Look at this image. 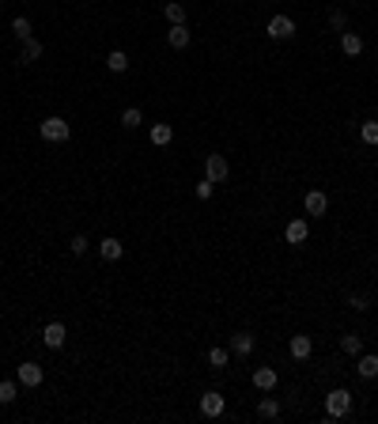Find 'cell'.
I'll list each match as a JSON object with an SVG mask.
<instances>
[{
	"mask_svg": "<svg viewBox=\"0 0 378 424\" xmlns=\"http://www.w3.org/2000/svg\"><path fill=\"white\" fill-rule=\"evenodd\" d=\"M99 258H102V261H110V266H114V261H122V258H125V243H122L117 235L99 239Z\"/></svg>",
	"mask_w": 378,
	"mask_h": 424,
	"instance_id": "17",
	"label": "cell"
},
{
	"mask_svg": "<svg viewBox=\"0 0 378 424\" xmlns=\"http://www.w3.org/2000/svg\"><path fill=\"white\" fill-rule=\"evenodd\" d=\"M197 413L205 421H220L223 413H227V398H223V390L220 387H205L197 394Z\"/></svg>",
	"mask_w": 378,
	"mask_h": 424,
	"instance_id": "3",
	"label": "cell"
},
{
	"mask_svg": "<svg viewBox=\"0 0 378 424\" xmlns=\"http://www.w3.org/2000/svg\"><path fill=\"white\" fill-rule=\"evenodd\" d=\"M329 27L341 35V30H348V12L344 8H329Z\"/></svg>",
	"mask_w": 378,
	"mask_h": 424,
	"instance_id": "31",
	"label": "cell"
},
{
	"mask_svg": "<svg viewBox=\"0 0 378 424\" xmlns=\"http://www.w3.org/2000/svg\"><path fill=\"white\" fill-rule=\"evenodd\" d=\"M284 243L295 246V250L310 243V220H307V216H292V220L284 223Z\"/></svg>",
	"mask_w": 378,
	"mask_h": 424,
	"instance_id": "8",
	"label": "cell"
},
{
	"mask_svg": "<svg viewBox=\"0 0 378 424\" xmlns=\"http://www.w3.org/2000/svg\"><path fill=\"white\" fill-rule=\"evenodd\" d=\"M87 250H91V239H87L84 231H76V235L68 239V254H72V258H84Z\"/></svg>",
	"mask_w": 378,
	"mask_h": 424,
	"instance_id": "28",
	"label": "cell"
},
{
	"mask_svg": "<svg viewBox=\"0 0 378 424\" xmlns=\"http://www.w3.org/2000/svg\"><path fill=\"white\" fill-rule=\"evenodd\" d=\"M42 57H46L42 38H27V42H19V53H15V65H19V68H30V65H38Z\"/></svg>",
	"mask_w": 378,
	"mask_h": 424,
	"instance_id": "10",
	"label": "cell"
},
{
	"mask_svg": "<svg viewBox=\"0 0 378 424\" xmlns=\"http://www.w3.org/2000/svg\"><path fill=\"white\" fill-rule=\"evenodd\" d=\"M295 35H299V27H295V19L287 12H276L265 23V38H269V42H292Z\"/></svg>",
	"mask_w": 378,
	"mask_h": 424,
	"instance_id": "4",
	"label": "cell"
},
{
	"mask_svg": "<svg viewBox=\"0 0 378 424\" xmlns=\"http://www.w3.org/2000/svg\"><path fill=\"white\" fill-rule=\"evenodd\" d=\"M0 4H4V0H0Z\"/></svg>",
	"mask_w": 378,
	"mask_h": 424,
	"instance_id": "32",
	"label": "cell"
},
{
	"mask_svg": "<svg viewBox=\"0 0 378 424\" xmlns=\"http://www.w3.org/2000/svg\"><path fill=\"white\" fill-rule=\"evenodd\" d=\"M341 353L344 356H359V353H363V333H341Z\"/></svg>",
	"mask_w": 378,
	"mask_h": 424,
	"instance_id": "25",
	"label": "cell"
},
{
	"mask_svg": "<svg viewBox=\"0 0 378 424\" xmlns=\"http://www.w3.org/2000/svg\"><path fill=\"white\" fill-rule=\"evenodd\" d=\"M38 338H42V345L50 349V353H61V349L68 345V322H64V318H50V322L38 330Z\"/></svg>",
	"mask_w": 378,
	"mask_h": 424,
	"instance_id": "5",
	"label": "cell"
},
{
	"mask_svg": "<svg viewBox=\"0 0 378 424\" xmlns=\"http://www.w3.org/2000/svg\"><path fill=\"white\" fill-rule=\"evenodd\" d=\"M344 307H348V311H356V315H371L375 299H371L367 292H359V288H352V292L344 295Z\"/></svg>",
	"mask_w": 378,
	"mask_h": 424,
	"instance_id": "20",
	"label": "cell"
},
{
	"mask_svg": "<svg viewBox=\"0 0 378 424\" xmlns=\"http://www.w3.org/2000/svg\"><path fill=\"white\" fill-rule=\"evenodd\" d=\"M356 375H359L363 382L378 379V353H359V356H356Z\"/></svg>",
	"mask_w": 378,
	"mask_h": 424,
	"instance_id": "21",
	"label": "cell"
},
{
	"mask_svg": "<svg viewBox=\"0 0 378 424\" xmlns=\"http://www.w3.org/2000/svg\"><path fill=\"white\" fill-rule=\"evenodd\" d=\"M205 364L212 367L216 375H223L231 367V349L227 345H208V353H205Z\"/></svg>",
	"mask_w": 378,
	"mask_h": 424,
	"instance_id": "16",
	"label": "cell"
},
{
	"mask_svg": "<svg viewBox=\"0 0 378 424\" xmlns=\"http://www.w3.org/2000/svg\"><path fill=\"white\" fill-rule=\"evenodd\" d=\"M148 144H151V148H171V144H174V125L171 122H151Z\"/></svg>",
	"mask_w": 378,
	"mask_h": 424,
	"instance_id": "15",
	"label": "cell"
},
{
	"mask_svg": "<svg viewBox=\"0 0 378 424\" xmlns=\"http://www.w3.org/2000/svg\"><path fill=\"white\" fill-rule=\"evenodd\" d=\"M359 140H363L367 148H378V118H367V122H359Z\"/></svg>",
	"mask_w": 378,
	"mask_h": 424,
	"instance_id": "26",
	"label": "cell"
},
{
	"mask_svg": "<svg viewBox=\"0 0 378 424\" xmlns=\"http://www.w3.org/2000/svg\"><path fill=\"white\" fill-rule=\"evenodd\" d=\"M287 356H292L295 364H307V360L314 356V338H310V333H292V338H287Z\"/></svg>",
	"mask_w": 378,
	"mask_h": 424,
	"instance_id": "11",
	"label": "cell"
},
{
	"mask_svg": "<svg viewBox=\"0 0 378 424\" xmlns=\"http://www.w3.org/2000/svg\"><path fill=\"white\" fill-rule=\"evenodd\" d=\"M167 46H171V50H189V46H193V30H189V23H178V27L167 30Z\"/></svg>",
	"mask_w": 378,
	"mask_h": 424,
	"instance_id": "19",
	"label": "cell"
},
{
	"mask_svg": "<svg viewBox=\"0 0 378 424\" xmlns=\"http://www.w3.org/2000/svg\"><path fill=\"white\" fill-rule=\"evenodd\" d=\"M193 197H197V201H212V197H216V182H208V178L193 182Z\"/></svg>",
	"mask_w": 378,
	"mask_h": 424,
	"instance_id": "30",
	"label": "cell"
},
{
	"mask_svg": "<svg viewBox=\"0 0 378 424\" xmlns=\"http://www.w3.org/2000/svg\"><path fill=\"white\" fill-rule=\"evenodd\" d=\"M38 140L42 144H68L72 140V122L61 114H50L38 122Z\"/></svg>",
	"mask_w": 378,
	"mask_h": 424,
	"instance_id": "2",
	"label": "cell"
},
{
	"mask_svg": "<svg viewBox=\"0 0 378 424\" xmlns=\"http://www.w3.org/2000/svg\"><path fill=\"white\" fill-rule=\"evenodd\" d=\"M337 42H341L344 57H363V50H367V42H363V35H359V30H341V35H337Z\"/></svg>",
	"mask_w": 378,
	"mask_h": 424,
	"instance_id": "14",
	"label": "cell"
},
{
	"mask_svg": "<svg viewBox=\"0 0 378 424\" xmlns=\"http://www.w3.org/2000/svg\"><path fill=\"white\" fill-rule=\"evenodd\" d=\"M205 178L216 182V186H223V182L231 178V163H227L223 151H208V156H205Z\"/></svg>",
	"mask_w": 378,
	"mask_h": 424,
	"instance_id": "7",
	"label": "cell"
},
{
	"mask_svg": "<svg viewBox=\"0 0 378 424\" xmlns=\"http://www.w3.org/2000/svg\"><path fill=\"white\" fill-rule=\"evenodd\" d=\"M227 349H231V356L250 360V353L257 349V338H254L250 330H235V333H227Z\"/></svg>",
	"mask_w": 378,
	"mask_h": 424,
	"instance_id": "12",
	"label": "cell"
},
{
	"mask_svg": "<svg viewBox=\"0 0 378 424\" xmlns=\"http://www.w3.org/2000/svg\"><path fill=\"white\" fill-rule=\"evenodd\" d=\"M19 382H15V379H0V405H12L15 402V398H19Z\"/></svg>",
	"mask_w": 378,
	"mask_h": 424,
	"instance_id": "29",
	"label": "cell"
},
{
	"mask_svg": "<svg viewBox=\"0 0 378 424\" xmlns=\"http://www.w3.org/2000/svg\"><path fill=\"white\" fill-rule=\"evenodd\" d=\"M140 125H144V110L140 107H125L122 110V129L133 133V129H140Z\"/></svg>",
	"mask_w": 378,
	"mask_h": 424,
	"instance_id": "27",
	"label": "cell"
},
{
	"mask_svg": "<svg viewBox=\"0 0 378 424\" xmlns=\"http://www.w3.org/2000/svg\"><path fill=\"white\" fill-rule=\"evenodd\" d=\"M352 405H356V394H352L348 387H333V390H325V417L329 421H344V417H352Z\"/></svg>",
	"mask_w": 378,
	"mask_h": 424,
	"instance_id": "1",
	"label": "cell"
},
{
	"mask_svg": "<svg viewBox=\"0 0 378 424\" xmlns=\"http://www.w3.org/2000/svg\"><path fill=\"white\" fill-rule=\"evenodd\" d=\"M8 30H12V38H15V42H27V38H35V23H30L27 15H15V19H12V27H8Z\"/></svg>",
	"mask_w": 378,
	"mask_h": 424,
	"instance_id": "24",
	"label": "cell"
},
{
	"mask_svg": "<svg viewBox=\"0 0 378 424\" xmlns=\"http://www.w3.org/2000/svg\"><path fill=\"white\" fill-rule=\"evenodd\" d=\"M15 382H19L23 390H38L46 382V367L38 364V360H19V364H15Z\"/></svg>",
	"mask_w": 378,
	"mask_h": 424,
	"instance_id": "6",
	"label": "cell"
},
{
	"mask_svg": "<svg viewBox=\"0 0 378 424\" xmlns=\"http://www.w3.org/2000/svg\"><path fill=\"white\" fill-rule=\"evenodd\" d=\"M250 387H254V390H261V394H269V390H276V387H280V375H276V367H272V364H261V367H254V375H250Z\"/></svg>",
	"mask_w": 378,
	"mask_h": 424,
	"instance_id": "13",
	"label": "cell"
},
{
	"mask_svg": "<svg viewBox=\"0 0 378 424\" xmlns=\"http://www.w3.org/2000/svg\"><path fill=\"white\" fill-rule=\"evenodd\" d=\"M303 212H307L310 220H325L329 216V194L325 190H307V194H303Z\"/></svg>",
	"mask_w": 378,
	"mask_h": 424,
	"instance_id": "9",
	"label": "cell"
},
{
	"mask_svg": "<svg viewBox=\"0 0 378 424\" xmlns=\"http://www.w3.org/2000/svg\"><path fill=\"white\" fill-rule=\"evenodd\" d=\"M102 65H106V72H114V76H125V72L133 68V61H129V53L122 50V46H114V50L102 57Z\"/></svg>",
	"mask_w": 378,
	"mask_h": 424,
	"instance_id": "18",
	"label": "cell"
},
{
	"mask_svg": "<svg viewBox=\"0 0 378 424\" xmlns=\"http://www.w3.org/2000/svg\"><path fill=\"white\" fill-rule=\"evenodd\" d=\"M254 413H257L261 421H276L280 413H284V405H280L276 398H272V390H269V394H265L261 402H257V409H254Z\"/></svg>",
	"mask_w": 378,
	"mask_h": 424,
	"instance_id": "23",
	"label": "cell"
},
{
	"mask_svg": "<svg viewBox=\"0 0 378 424\" xmlns=\"http://www.w3.org/2000/svg\"><path fill=\"white\" fill-rule=\"evenodd\" d=\"M163 19L171 23V27H178V23L189 19V8L182 4V0H167V4H163Z\"/></svg>",
	"mask_w": 378,
	"mask_h": 424,
	"instance_id": "22",
	"label": "cell"
}]
</instances>
